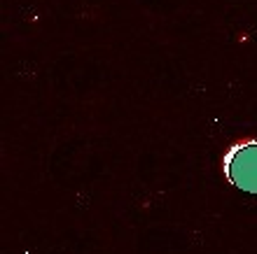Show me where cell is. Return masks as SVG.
Here are the masks:
<instances>
[{"label": "cell", "instance_id": "1", "mask_svg": "<svg viewBox=\"0 0 257 254\" xmlns=\"http://www.w3.org/2000/svg\"><path fill=\"white\" fill-rule=\"evenodd\" d=\"M224 170L238 189L257 194V142H241L227 154Z\"/></svg>", "mask_w": 257, "mask_h": 254}]
</instances>
